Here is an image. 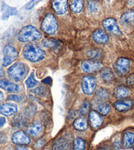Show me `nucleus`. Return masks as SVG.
<instances>
[{"label":"nucleus","instance_id":"41","mask_svg":"<svg viewBox=\"0 0 134 150\" xmlns=\"http://www.w3.org/2000/svg\"><path fill=\"white\" fill-rule=\"evenodd\" d=\"M43 82L45 83V84H47L50 85V84H51V83H52V80L50 77H48V78H46V79H45L43 80Z\"/></svg>","mask_w":134,"mask_h":150},{"label":"nucleus","instance_id":"32","mask_svg":"<svg viewBox=\"0 0 134 150\" xmlns=\"http://www.w3.org/2000/svg\"><path fill=\"white\" fill-rule=\"evenodd\" d=\"M43 45L47 47H56L58 45V42L54 40H47L43 42Z\"/></svg>","mask_w":134,"mask_h":150},{"label":"nucleus","instance_id":"34","mask_svg":"<svg viewBox=\"0 0 134 150\" xmlns=\"http://www.w3.org/2000/svg\"><path fill=\"white\" fill-rule=\"evenodd\" d=\"M87 54L88 57H90V58L95 59V58H97L99 56V52L98 51L94 50H90L88 51L87 52Z\"/></svg>","mask_w":134,"mask_h":150},{"label":"nucleus","instance_id":"40","mask_svg":"<svg viewBox=\"0 0 134 150\" xmlns=\"http://www.w3.org/2000/svg\"><path fill=\"white\" fill-rule=\"evenodd\" d=\"M45 144V141H44L43 140H39L35 144V147L37 148H41L43 146H44V144Z\"/></svg>","mask_w":134,"mask_h":150},{"label":"nucleus","instance_id":"10","mask_svg":"<svg viewBox=\"0 0 134 150\" xmlns=\"http://www.w3.org/2000/svg\"><path fill=\"white\" fill-rule=\"evenodd\" d=\"M92 106L96 111L101 115H104V116L108 115L111 109L109 104L104 102L103 100H100V99H96V100H94Z\"/></svg>","mask_w":134,"mask_h":150},{"label":"nucleus","instance_id":"12","mask_svg":"<svg viewBox=\"0 0 134 150\" xmlns=\"http://www.w3.org/2000/svg\"><path fill=\"white\" fill-rule=\"evenodd\" d=\"M88 120L91 127L94 129H97L102 125L103 119L99 112L96 111H92L90 112L88 115Z\"/></svg>","mask_w":134,"mask_h":150},{"label":"nucleus","instance_id":"20","mask_svg":"<svg viewBox=\"0 0 134 150\" xmlns=\"http://www.w3.org/2000/svg\"><path fill=\"white\" fill-rule=\"evenodd\" d=\"M121 22L124 25L132 26L134 25V9H130L123 13L121 16Z\"/></svg>","mask_w":134,"mask_h":150},{"label":"nucleus","instance_id":"26","mask_svg":"<svg viewBox=\"0 0 134 150\" xmlns=\"http://www.w3.org/2000/svg\"><path fill=\"white\" fill-rule=\"evenodd\" d=\"M84 6L83 0H72L70 4V9L72 12L79 13L82 11Z\"/></svg>","mask_w":134,"mask_h":150},{"label":"nucleus","instance_id":"8","mask_svg":"<svg viewBox=\"0 0 134 150\" xmlns=\"http://www.w3.org/2000/svg\"><path fill=\"white\" fill-rule=\"evenodd\" d=\"M114 69L116 73L120 76H125L129 73L130 69V61L127 58L122 57L118 59L114 63Z\"/></svg>","mask_w":134,"mask_h":150},{"label":"nucleus","instance_id":"2","mask_svg":"<svg viewBox=\"0 0 134 150\" xmlns=\"http://www.w3.org/2000/svg\"><path fill=\"white\" fill-rule=\"evenodd\" d=\"M42 38V34L32 25H27L20 29L18 34V40L20 42L37 41Z\"/></svg>","mask_w":134,"mask_h":150},{"label":"nucleus","instance_id":"21","mask_svg":"<svg viewBox=\"0 0 134 150\" xmlns=\"http://www.w3.org/2000/svg\"><path fill=\"white\" fill-rule=\"evenodd\" d=\"M113 93L115 98L118 100H122L130 95V91L125 86L120 85L114 88Z\"/></svg>","mask_w":134,"mask_h":150},{"label":"nucleus","instance_id":"25","mask_svg":"<svg viewBox=\"0 0 134 150\" xmlns=\"http://www.w3.org/2000/svg\"><path fill=\"white\" fill-rule=\"evenodd\" d=\"M100 77L104 82L109 83L114 79L113 72L109 67L105 68L101 71L100 73Z\"/></svg>","mask_w":134,"mask_h":150},{"label":"nucleus","instance_id":"15","mask_svg":"<svg viewBox=\"0 0 134 150\" xmlns=\"http://www.w3.org/2000/svg\"><path fill=\"white\" fill-rule=\"evenodd\" d=\"M92 38L94 41L98 44H105L109 41L108 35L101 29H98L94 32Z\"/></svg>","mask_w":134,"mask_h":150},{"label":"nucleus","instance_id":"28","mask_svg":"<svg viewBox=\"0 0 134 150\" xmlns=\"http://www.w3.org/2000/svg\"><path fill=\"white\" fill-rule=\"evenodd\" d=\"M86 148L85 141L82 138H77L73 144V150H84Z\"/></svg>","mask_w":134,"mask_h":150},{"label":"nucleus","instance_id":"36","mask_svg":"<svg viewBox=\"0 0 134 150\" xmlns=\"http://www.w3.org/2000/svg\"><path fill=\"white\" fill-rule=\"evenodd\" d=\"M39 0H31V1H29L28 5H26V9L27 10H30L32 8H33L35 5H36V4L37 3V1H38Z\"/></svg>","mask_w":134,"mask_h":150},{"label":"nucleus","instance_id":"43","mask_svg":"<svg viewBox=\"0 0 134 150\" xmlns=\"http://www.w3.org/2000/svg\"><path fill=\"white\" fill-rule=\"evenodd\" d=\"M5 76V71L3 69H0V78H2Z\"/></svg>","mask_w":134,"mask_h":150},{"label":"nucleus","instance_id":"23","mask_svg":"<svg viewBox=\"0 0 134 150\" xmlns=\"http://www.w3.org/2000/svg\"><path fill=\"white\" fill-rule=\"evenodd\" d=\"M1 11L3 13L2 18L5 21L7 20L10 16L16 15L17 14V9L16 8L10 7L4 3L2 5Z\"/></svg>","mask_w":134,"mask_h":150},{"label":"nucleus","instance_id":"38","mask_svg":"<svg viewBox=\"0 0 134 150\" xmlns=\"http://www.w3.org/2000/svg\"><path fill=\"white\" fill-rule=\"evenodd\" d=\"M114 148L116 150H119L120 149V143L119 138H116L114 140Z\"/></svg>","mask_w":134,"mask_h":150},{"label":"nucleus","instance_id":"17","mask_svg":"<svg viewBox=\"0 0 134 150\" xmlns=\"http://www.w3.org/2000/svg\"><path fill=\"white\" fill-rule=\"evenodd\" d=\"M17 106L11 103H3L0 105V114L5 116H11L17 113Z\"/></svg>","mask_w":134,"mask_h":150},{"label":"nucleus","instance_id":"3","mask_svg":"<svg viewBox=\"0 0 134 150\" xmlns=\"http://www.w3.org/2000/svg\"><path fill=\"white\" fill-rule=\"evenodd\" d=\"M41 30L48 35H54L58 30V23L52 13H47L41 23Z\"/></svg>","mask_w":134,"mask_h":150},{"label":"nucleus","instance_id":"5","mask_svg":"<svg viewBox=\"0 0 134 150\" xmlns=\"http://www.w3.org/2000/svg\"><path fill=\"white\" fill-rule=\"evenodd\" d=\"M103 64L99 61L88 59L82 61L81 63L82 71L86 73H94L103 69Z\"/></svg>","mask_w":134,"mask_h":150},{"label":"nucleus","instance_id":"39","mask_svg":"<svg viewBox=\"0 0 134 150\" xmlns=\"http://www.w3.org/2000/svg\"><path fill=\"white\" fill-rule=\"evenodd\" d=\"M98 150H112V148L109 144H103L98 148Z\"/></svg>","mask_w":134,"mask_h":150},{"label":"nucleus","instance_id":"18","mask_svg":"<svg viewBox=\"0 0 134 150\" xmlns=\"http://www.w3.org/2000/svg\"><path fill=\"white\" fill-rule=\"evenodd\" d=\"M0 88L10 93L17 92L19 90V87L18 85L9 82L7 79L0 80Z\"/></svg>","mask_w":134,"mask_h":150},{"label":"nucleus","instance_id":"45","mask_svg":"<svg viewBox=\"0 0 134 150\" xmlns=\"http://www.w3.org/2000/svg\"><path fill=\"white\" fill-rule=\"evenodd\" d=\"M3 98H4L3 94V93L0 91V101H1L3 100Z\"/></svg>","mask_w":134,"mask_h":150},{"label":"nucleus","instance_id":"44","mask_svg":"<svg viewBox=\"0 0 134 150\" xmlns=\"http://www.w3.org/2000/svg\"><path fill=\"white\" fill-rule=\"evenodd\" d=\"M16 150H28V149L26 148H24V147H18V148L16 149Z\"/></svg>","mask_w":134,"mask_h":150},{"label":"nucleus","instance_id":"6","mask_svg":"<svg viewBox=\"0 0 134 150\" xmlns=\"http://www.w3.org/2000/svg\"><path fill=\"white\" fill-rule=\"evenodd\" d=\"M81 87L84 94L87 96L92 95L96 87V78L92 76H84L82 79Z\"/></svg>","mask_w":134,"mask_h":150},{"label":"nucleus","instance_id":"19","mask_svg":"<svg viewBox=\"0 0 134 150\" xmlns=\"http://www.w3.org/2000/svg\"><path fill=\"white\" fill-rule=\"evenodd\" d=\"M70 146V143L68 138H61L56 140L52 144V148L53 150H68Z\"/></svg>","mask_w":134,"mask_h":150},{"label":"nucleus","instance_id":"27","mask_svg":"<svg viewBox=\"0 0 134 150\" xmlns=\"http://www.w3.org/2000/svg\"><path fill=\"white\" fill-rule=\"evenodd\" d=\"M96 96L101 100H107L110 98V92L106 88H100L96 91Z\"/></svg>","mask_w":134,"mask_h":150},{"label":"nucleus","instance_id":"33","mask_svg":"<svg viewBox=\"0 0 134 150\" xmlns=\"http://www.w3.org/2000/svg\"><path fill=\"white\" fill-rule=\"evenodd\" d=\"M7 100H10V101H16V102H20V101H22L23 98H22V97H21V96H20L10 95L8 96Z\"/></svg>","mask_w":134,"mask_h":150},{"label":"nucleus","instance_id":"30","mask_svg":"<svg viewBox=\"0 0 134 150\" xmlns=\"http://www.w3.org/2000/svg\"><path fill=\"white\" fill-rule=\"evenodd\" d=\"M90 107V103L88 102V101H84V102L82 103L81 107H80V108L78 111L79 114L80 115H82V116L87 115L88 113V111H89Z\"/></svg>","mask_w":134,"mask_h":150},{"label":"nucleus","instance_id":"22","mask_svg":"<svg viewBox=\"0 0 134 150\" xmlns=\"http://www.w3.org/2000/svg\"><path fill=\"white\" fill-rule=\"evenodd\" d=\"M27 131L30 136L33 137H37L42 132L43 125L40 122L36 121L28 128Z\"/></svg>","mask_w":134,"mask_h":150},{"label":"nucleus","instance_id":"24","mask_svg":"<svg viewBox=\"0 0 134 150\" xmlns=\"http://www.w3.org/2000/svg\"><path fill=\"white\" fill-rule=\"evenodd\" d=\"M73 127L75 129L82 132L87 130L88 122L86 119L83 117H80L77 119L73 122Z\"/></svg>","mask_w":134,"mask_h":150},{"label":"nucleus","instance_id":"13","mask_svg":"<svg viewBox=\"0 0 134 150\" xmlns=\"http://www.w3.org/2000/svg\"><path fill=\"white\" fill-rule=\"evenodd\" d=\"M68 0H52V6L56 14H65L68 9Z\"/></svg>","mask_w":134,"mask_h":150},{"label":"nucleus","instance_id":"42","mask_svg":"<svg viewBox=\"0 0 134 150\" xmlns=\"http://www.w3.org/2000/svg\"><path fill=\"white\" fill-rule=\"evenodd\" d=\"M5 122H6V120H5L4 117H0V127L3 126Z\"/></svg>","mask_w":134,"mask_h":150},{"label":"nucleus","instance_id":"11","mask_svg":"<svg viewBox=\"0 0 134 150\" xmlns=\"http://www.w3.org/2000/svg\"><path fill=\"white\" fill-rule=\"evenodd\" d=\"M103 26L107 31L117 35H120V32L119 26L117 25V21L113 18H107L103 21Z\"/></svg>","mask_w":134,"mask_h":150},{"label":"nucleus","instance_id":"16","mask_svg":"<svg viewBox=\"0 0 134 150\" xmlns=\"http://www.w3.org/2000/svg\"><path fill=\"white\" fill-rule=\"evenodd\" d=\"M122 145L126 149L132 148L134 146V132L126 131L124 133L122 138Z\"/></svg>","mask_w":134,"mask_h":150},{"label":"nucleus","instance_id":"35","mask_svg":"<svg viewBox=\"0 0 134 150\" xmlns=\"http://www.w3.org/2000/svg\"><path fill=\"white\" fill-rule=\"evenodd\" d=\"M126 83H127V85L129 87H131V88L134 87V73L131 74L130 76L128 77Z\"/></svg>","mask_w":134,"mask_h":150},{"label":"nucleus","instance_id":"31","mask_svg":"<svg viewBox=\"0 0 134 150\" xmlns=\"http://www.w3.org/2000/svg\"><path fill=\"white\" fill-rule=\"evenodd\" d=\"M88 9L91 13L95 14V13L98 12L99 5H98V3H96V1L90 2L88 5Z\"/></svg>","mask_w":134,"mask_h":150},{"label":"nucleus","instance_id":"4","mask_svg":"<svg viewBox=\"0 0 134 150\" xmlns=\"http://www.w3.org/2000/svg\"><path fill=\"white\" fill-rule=\"evenodd\" d=\"M27 73L26 67L22 63H17L8 69V75L15 82H20L24 79Z\"/></svg>","mask_w":134,"mask_h":150},{"label":"nucleus","instance_id":"7","mask_svg":"<svg viewBox=\"0 0 134 150\" xmlns=\"http://www.w3.org/2000/svg\"><path fill=\"white\" fill-rule=\"evenodd\" d=\"M4 57L3 59V66L8 67L18 57V52L10 45H7L3 49Z\"/></svg>","mask_w":134,"mask_h":150},{"label":"nucleus","instance_id":"46","mask_svg":"<svg viewBox=\"0 0 134 150\" xmlns=\"http://www.w3.org/2000/svg\"><path fill=\"white\" fill-rule=\"evenodd\" d=\"M44 150H50L49 149H48V148H47V149H45Z\"/></svg>","mask_w":134,"mask_h":150},{"label":"nucleus","instance_id":"9","mask_svg":"<svg viewBox=\"0 0 134 150\" xmlns=\"http://www.w3.org/2000/svg\"><path fill=\"white\" fill-rule=\"evenodd\" d=\"M11 140L17 145H28L31 142V140L29 136L22 130H19L13 134Z\"/></svg>","mask_w":134,"mask_h":150},{"label":"nucleus","instance_id":"1","mask_svg":"<svg viewBox=\"0 0 134 150\" xmlns=\"http://www.w3.org/2000/svg\"><path fill=\"white\" fill-rule=\"evenodd\" d=\"M45 52L36 44H28L23 49V56L26 60L32 63H36L43 59Z\"/></svg>","mask_w":134,"mask_h":150},{"label":"nucleus","instance_id":"37","mask_svg":"<svg viewBox=\"0 0 134 150\" xmlns=\"http://www.w3.org/2000/svg\"><path fill=\"white\" fill-rule=\"evenodd\" d=\"M34 92L37 93V94H38V95L43 96L45 93V90L43 87H39V88H36V90H34Z\"/></svg>","mask_w":134,"mask_h":150},{"label":"nucleus","instance_id":"47","mask_svg":"<svg viewBox=\"0 0 134 150\" xmlns=\"http://www.w3.org/2000/svg\"><path fill=\"white\" fill-rule=\"evenodd\" d=\"M7 150H11V149H7Z\"/></svg>","mask_w":134,"mask_h":150},{"label":"nucleus","instance_id":"14","mask_svg":"<svg viewBox=\"0 0 134 150\" xmlns=\"http://www.w3.org/2000/svg\"><path fill=\"white\" fill-rule=\"evenodd\" d=\"M133 102L131 100H119L114 103L115 109L119 112H125L130 110L133 108Z\"/></svg>","mask_w":134,"mask_h":150},{"label":"nucleus","instance_id":"29","mask_svg":"<svg viewBox=\"0 0 134 150\" xmlns=\"http://www.w3.org/2000/svg\"><path fill=\"white\" fill-rule=\"evenodd\" d=\"M37 84V81L35 79L34 74L32 73L29 76L28 78V79L26 80V85L28 88H32L36 86Z\"/></svg>","mask_w":134,"mask_h":150}]
</instances>
